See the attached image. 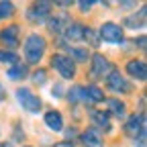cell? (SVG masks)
<instances>
[{
    "instance_id": "17",
    "label": "cell",
    "mask_w": 147,
    "mask_h": 147,
    "mask_svg": "<svg viewBox=\"0 0 147 147\" xmlns=\"http://www.w3.org/2000/svg\"><path fill=\"white\" fill-rule=\"evenodd\" d=\"M125 25L129 29H143L145 27V8L139 10V18H137V14L135 16H129L127 21H125Z\"/></svg>"
},
{
    "instance_id": "6",
    "label": "cell",
    "mask_w": 147,
    "mask_h": 147,
    "mask_svg": "<svg viewBox=\"0 0 147 147\" xmlns=\"http://www.w3.org/2000/svg\"><path fill=\"white\" fill-rule=\"evenodd\" d=\"M92 76L94 78H104V76H108L110 71H113V65H110V61L104 57V55H100V53H96L94 57H92Z\"/></svg>"
},
{
    "instance_id": "8",
    "label": "cell",
    "mask_w": 147,
    "mask_h": 147,
    "mask_svg": "<svg viewBox=\"0 0 147 147\" xmlns=\"http://www.w3.org/2000/svg\"><path fill=\"white\" fill-rule=\"evenodd\" d=\"M106 86L113 92H129V90H131V86L127 84V80L121 76L119 71H115V69L106 76Z\"/></svg>"
},
{
    "instance_id": "22",
    "label": "cell",
    "mask_w": 147,
    "mask_h": 147,
    "mask_svg": "<svg viewBox=\"0 0 147 147\" xmlns=\"http://www.w3.org/2000/svg\"><path fill=\"white\" fill-rule=\"evenodd\" d=\"M71 57L78 59V61H88V51L86 49H69Z\"/></svg>"
},
{
    "instance_id": "1",
    "label": "cell",
    "mask_w": 147,
    "mask_h": 147,
    "mask_svg": "<svg viewBox=\"0 0 147 147\" xmlns=\"http://www.w3.org/2000/svg\"><path fill=\"white\" fill-rule=\"evenodd\" d=\"M45 53V39L41 35H29L27 37V43H25V57L29 63H39V59L43 57Z\"/></svg>"
},
{
    "instance_id": "19",
    "label": "cell",
    "mask_w": 147,
    "mask_h": 147,
    "mask_svg": "<svg viewBox=\"0 0 147 147\" xmlns=\"http://www.w3.org/2000/svg\"><path fill=\"white\" fill-rule=\"evenodd\" d=\"M106 104L110 106V113H113L115 117H123V115H125V104H123V102H119L117 98L106 100Z\"/></svg>"
},
{
    "instance_id": "2",
    "label": "cell",
    "mask_w": 147,
    "mask_h": 147,
    "mask_svg": "<svg viewBox=\"0 0 147 147\" xmlns=\"http://www.w3.org/2000/svg\"><path fill=\"white\" fill-rule=\"evenodd\" d=\"M51 67L57 69V74L63 80H71L74 74H76V65H74V61L69 57H65V55H53L51 57Z\"/></svg>"
},
{
    "instance_id": "27",
    "label": "cell",
    "mask_w": 147,
    "mask_h": 147,
    "mask_svg": "<svg viewBox=\"0 0 147 147\" xmlns=\"http://www.w3.org/2000/svg\"><path fill=\"white\" fill-rule=\"evenodd\" d=\"M53 96H61V86H53V92H51Z\"/></svg>"
},
{
    "instance_id": "20",
    "label": "cell",
    "mask_w": 147,
    "mask_h": 147,
    "mask_svg": "<svg viewBox=\"0 0 147 147\" xmlns=\"http://www.w3.org/2000/svg\"><path fill=\"white\" fill-rule=\"evenodd\" d=\"M12 14H14V6H12L10 2H0V21H2V18L12 16Z\"/></svg>"
},
{
    "instance_id": "15",
    "label": "cell",
    "mask_w": 147,
    "mask_h": 147,
    "mask_svg": "<svg viewBox=\"0 0 147 147\" xmlns=\"http://www.w3.org/2000/svg\"><path fill=\"white\" fill-rule=\"evenodd\" d=\"M90 119L94 125H98L100 129H104V131H108L110 129V121H108V115L100 113V110H90Z\"/></svg>"
},
{
    "instance_id": "26",
    "label": "cell",
    "mask_w": 147,
    "mask_h": 147,
    "mask_svg": "<svg viewBox=\"0 0 147 147\" xmlns=\"http://www.w3.org/2000/svg\"><path fill=\"white\" fill-rule=\"evenodd\" d=\"M78 4H80V8H82V12H88V10H90V6H92V4H94V2H92V0H80V2H78Z\"/></svg>"
},
{
    "instance_id": "29",
    "label": "cell",
    "mask_w": 147,
    "mask_h": 147,
    "mask_svg": "<svg viewBox=\"0 0 147 147\" xmlns=\"http://www.w3.org/2000/svg\"><path fill=\"white\" fill-rule=\"evenodd\" d=\"M4 98V90H2V86H0V100Z\"/></svg>"
},
{
    "instance_id": "3",
    "label": "cell",
    "mask_w": 147,
    "mask_h": 147,
    "mask_svg": "<svg viewBox=\"0 0 147 147\" xmlns=\"http://www.w3.org/2000/svg\"><path fill=\"white\" fill-rule=\"evenodd\" d=\"M16 100L23 104V108L25 110H29V113H39L41 110V100H39V96H35L31 90H27V88H18L16 90Z\"/></svg>"
},
{
    "instance_id": "21",
    "label": "cell",
    "mask_w": 147,
    "mask_h": 147,
    "mask_svg": "<svg viewBox=\"0 0 147 147\" xmlns=\"http://www.w3.org/2000/svg\"><path fill=\"white\" fill-rule=\"evenodd\" d=\"M0 61H2V63H16L18 55L12 53V51H0Z\"/></svg>"
},
{
    "instance_id": "13",
    "label": "cell",
    "mask_w": 147,
    "mask_h": 147,
    "mask_svg": "<svg viewBox=\"0 0 147 147\" xmlns=\"http://www.w3.org/2000/svg\"><path fill=\"white\" fill-rule=\"evenodd\" d=\"M45 125L51 129V131H61L63 129V119L57 110H51V113L45 115Z\"/></svg>"
},
{
    "instance_id": "24",
    "label": "cell",
    "mask_w": 147,
    "mask_h": 147,
    "mask_svg": "<svg viewBox=\"0 0 147 147\" xmlns=\"http://www.w3.org/2000/svg\"><path fill=\"white\" fill-rule=\"evenodd\" d=\"M84 37H86V39H90V41H92L90 45H94V47H96V45H100V43H98V39H96V35L92 33L90 29H86V31H84Z\"/></svg>"
},
{
    "instance_id": "28",
    "label": "cell",
    "mask_w": 147,
    "mask_h": 147,
    "mask_svg": "<svg viewBox=\"0 0 147 147\" xmlns=\"http://www.w3.org/2000/svg\"><path fill=\"white\" fill-rule=\"evenodd\" d=\"M55 147H74V143H69V141H61V143H57Z\"/></svg>"
},
{
    "instance_id": "4",
    "label": "cell",
    "mask_w": 147,
    "mask_h": 147,
    "mask_svg": "<svg viewBox=\"0 0 147 147\" xmlns=\"http://www.w3.org/2000/svg\"><path fill=\"white\" fill-rule=\"evenodd\" d=\"M125 133L133 139L141 137L145 133V115H133L125 125Z\"/></svg>"
},
{
    "instance_id": "7",
    "label": "cell",
    "mask_w": 147,
    "mask_h": 147,
    "mask_svg": "<svg viewBox=\"0 0 147 147\" xmlns=\"http://www.w3.org/2000/svg\"><path fill=\"white\" fill-rule=\"evenodd\" d=\"M49 12H51V4L49 2H37V4L31 6V10L27 12V16L31 18L33 23H43L45 18L49 16Z\"/></svg>"
},
{
    "instance_id": "25",
    "label": "cell",
    "mask_w": 147,
    "mask_h": 147,
    "mask_svg": "<svg viewBox=\"0 0 147 147\" xmlns=\"http://www.w3.org/2000/svg\"><path fill=\"white\" fill-rule=\"evenodd\" d=\"M35 84H45V71L43 69H39V71H35Z\"/></svg>"
},
{
    "instance_id": "12",
    "label": "cell",
    "mask_w": 147,
    "mask_h": 147,
    "mask_svg": "<svg viewBox=\"0 0 147 147\" xmlns=\"http://www.w3.org/2000/svg\"><path fill=\"white\" fill-rule=\"evenodd\" d=\"M82 143L84 147H102V137L96 129H88L82 133Z\"/></svg>"
},
{
    "instance_id": "18",
    "label": "cell",
    "mask_w": 147,
    "mask_h": 147,
    "mask_svg": "<svg viewBox=\"0 0 147 147\" xmlns=\"http://www.w3.org/2000/svg\"><path fill=\"white\" fill-rule=\"evenodd\" d=\"M25 76H27V65H23V63H14L8 69V78L10 80H18V78H25Z\"/></svg>"
},
{
    "instance_id": "23",
    "label": "cell",
    "mask_w": 147,
    "mask_h": 147,
    "mask_svg": "<svg viewBox=\"0 0 147 147\" xmlns=\"http://www.w3.org/2000/svg\"><path fill=\"white\" fill-rule=\"evenodd\" d=\"M69 102H78V100H82L84 98V94H82V88L80 86H76V88H74V90H69Z\"/></svg>"
},
{
    "instance_id": "5",
    "label": "cell",
    "mask_w": 147,
    "mask_h": 147,
    "mask_svg": "<svg viewBox=\"0 0 147 147\" xmlns=\"http://www.w3.org/2000/svg\"><path fill=\"white\" fill-rule=\"evenodd\" d=\"M100 37L106 43H123V29L115 23H104L100 27Z\"/></svg>"
},
{
    "instance_id": "10",
    "label": "cell",
    "mask_w": 147,
    "mask_h": 147,
    "mask_svg": "<svg viewBox=\"0 0 147 147\" xmlns=\"http://www.w3.org/2000/svg\"><path fill=\"white\" fill-rule=\"evenodd\" d=\"M71 25V21H69V14L67 12H57L53 18H49V29L53 31V33H61L63 29H67Z\"/></svg>"
},
{
    "instance_id": "11",
    "label": "cell",
    "mask_w": 147,
    "mask_h": 147,
    "mask_svg": "<svg viewBox=\"0 0 147 147\" xmlns=\"http://www.w3.org/2000/svg\"><path fill=\"white\" fill-rule=\"evenodd\" d=\"M127 71L129 76H133L135 80H145L147 78V67H145V61H139V59H131L127 63Z\"/></svg>"
},
{
    "instance_id": "14",
    "label": "cell",
    "mask_w": 147,
    "mask_h": 147,
    "mask_svg": "<svg viewBox=\"0 0 147 147\" xmlns=\"http://www.w3.org/2000/svg\"><path fill=\"white\" fill-rule=\"evenodd\" d=\"M82 94H84V100H92V102H102L104 100V94L98 86H88V88H82Z\"/></svg>"
},
{
    "instance_id": "16",
    "label": "cell",
    "mask_w": 147,
    "mask_h": 147,
    "mask_svg": "<svg viewBox=\"0 0 147 147\" xmlns=\"http://www.w3.org/2000/svg\"><path fill=\"white\" fill-rule=\"evenodd\" d=\"M84 31H86V27L80 25V23L69 25V27L65 29V37H67V39H71V41H78V39H82V37H84Z\"/></svg>"
},
{
    "instance_id": "9",
    "label": "cell",
    "mask_w": 147,
    "mask_h": 147,
    "mask_svg": "<svg viewBox=\"0 0 147 147\" xmlns=\"http://www.w3.org/2000/svg\"><path fill=\"white\" fill-rule=\"evenodd\" d=\"M0 41H2L6 47L14 49V47L18 45V25H10V27H6L2 33H0Z\"/></svg>"
}]
</instances>
